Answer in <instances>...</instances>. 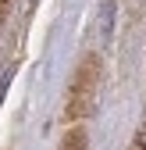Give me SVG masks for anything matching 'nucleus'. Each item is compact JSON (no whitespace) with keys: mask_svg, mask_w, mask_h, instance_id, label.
I'll return each mask as SVG.
<instances>
[{"mask_svg":"<svg viewBox=\"0 0 146 150\" xmlns=\"http://www.w3.org/2000/svg\"><path fill=\"white\" fill-rule=\"evenodd\" d=\"M96 89H100V57L86 54L75 79H71V97H68V111L71 118H86L96 107Z\"/></svg>","mask_w":146,"mask_h":150,"instance_id":"f257e3e1","label":"nucleus"},{"mask_svg":"<svg viewBox=\"0 0 146 150\" xmlns=\"http://www.w3.org/2000/svg\"><path fill=\"white\" fill-rule=\"evenodd\" d=\"M61 150H89V132H86L82 125L68 129V136L61 139Z\"/></svg>","mask_w":146,"mask_h":150,"instance_id":"f03ea898","label":"nucleus"}]
</instances>
